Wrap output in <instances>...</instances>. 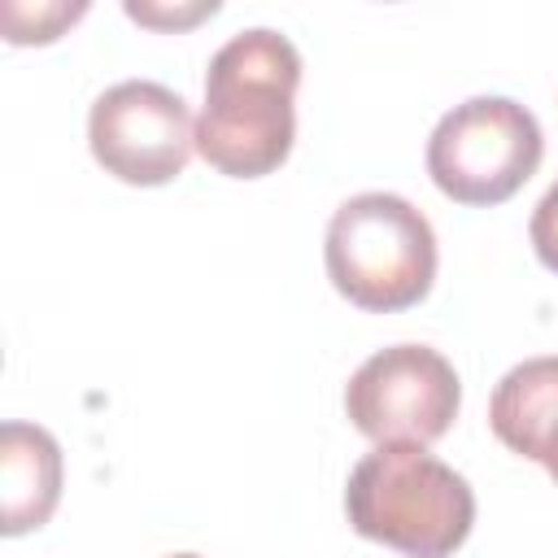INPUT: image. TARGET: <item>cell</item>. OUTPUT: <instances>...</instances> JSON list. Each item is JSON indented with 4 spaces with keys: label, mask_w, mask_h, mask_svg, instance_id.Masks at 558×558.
<instances>
[{
    "label": "cell",
    "mask_w": 558,
    "mask_h": 558,
    "mask_svg": "<svg viewBox=\"0 0 558 558\" xmlns=\"http://www.w3.org/2000/svg\"><path fill=\"white\" fill-rule=\"evenodd\" d=\"M170 558H201V554H170Z\"/></svg>",
    "instance_id": "cell-12"
},
{
    "label": "cell",
    "mask_w": 558,
    "mask_h": 558,
    "mask_svg": "<svg viewBox=\"0 0 558 558\" xmlns=\"http://www.w3.org/2000/svg\"><path fill=\"white\" fill-rule=\"evenodd\" d=\"M458 405V371L427 344L379 349L344 384V414L375 445H432L449 432Z\"/></svg>",
    "instance_id": "cell-5"
},
{
    "label": "cell",
    "mask_w": 558,
    "mask_h": 558,
    "mask_svg": "<svg viewBox=\"0 0 558 558\" xmlns=\"http://www.w3.org/2000/svg\"><path fill=\"white\" fill-rule=\"evenodd\" d=\"M0 488H4V536L44 527L61 501V445L35 423L9 418L0 427Z\"/></svg>",
    "instance_id": "cell-7"
},
{
    "label": "cell",
    "mask_w": 558,
    "mask_h": 558,
    "mask_svg": "<svg viewBox=\"0 0 558 558\" xmlns=\"http://www.w3.org/2000/svg\"><path fill=\"white\" fill-rule=\"evenodd\" d=\"M344 514L357 536L405 558H449L471 536L475 493L427 445H375L349 471Z\"/></svg>",
    "instance_id": "cell-2"
},
{
    "label": "cell",
    "mask_w": 558,
    "mask_h": 558,
    "mask_svg": "<svg viewBox=\"0 0 558 558\" xmlns=\"http://www.w3.org/2000/svg\"><path fill=\"white\" fill-rule=\"evenodd\" d=\"M87 144L113 179L157 187L183 174L196 148V122L174 87L153 78H122L92 100Z\"/></svg>",
    "instance_id": "cell-6"
},
{
    "label": "cell",
    "mask_w": 558,
    "mask_h": 558,
    "mask_svg": "<svg viewBox=\"0 0 558 558\" xmlns=\"http://www.w3.org/2000/svg\"><path fill=\"white\" fill-rule=\"evenodd\" d=\"M527 235H532L536 257L558 275V179H554V183L545 187V196L536 201L532 222H527Z\"/></svg>",
    "instance_id": "cell-9"
},
{
    "label": "cell",
    "mask_w": 558,
    "mask_h": 558,
    "mask_svg": "<svg viewBox=\"0 0 558 558\" xmlns=\"http://www.w3.org/2000/svg\"><path fill=\"white\" fill-rule=\"evenodd\" d=\"M296 83L301 52L288 35L270 26L231 35L205 70L196 153L231 179L279 170L296 140Z\"/></svg>",
    "instance_id": "cell-1"
},
{
    "label": "cell",
    "mask_w": 558,
    "mask_h": 558,
    "mask_svg": "<svg viewBox=\"0 0 558 558\" xmlns=\"http://www.w3.org/2000/svg\"><path fill=\"white\" fill-rule=\"evenodd\" d=\"M488 423L506 449L536 462L545 436L558 423V357H527L510 366L493 388Z\"/></svg>",
    "instance_id": "cell-8"
},
{
    "label": "cell",
    "mask_w": 558,
    "mask_h": 558,
    "mask_svg": "<svg viewBox=\"0 0 558 558\" xmlns=\"http://www.w3.org/2000/svg\"><path fill=\"white\" fill-rule=\"evenodd\" d=\"M545 471H549V480L558 484V423H554V432L545 436V445H541V458H536Z\"/></svg>",
    "instance_id": "cell-11"
},
{
    "label": "cell",
    "mask_w": 558,
    "mask_h": 558,
    "mask_svg": "<svg viewBox=\"0 0 558 558\" xmlns=\"http://www.w3.org/2000/svg\"><path fill=\"white\" fill-rule=\"evenodd\" d=\"M205 13H218V4L209 0V4H192V9H157V4H135V0H126V17L148 22V26H187V22L205 17Z\"/></svg>",
    "instance_id": "cell-10"
},
{
    "label": "cell",
    "mask_w": 558,
    "mask_h": 558,
    "mask_svg": "<svg viewBox=\"0 0 558 558\" xmlns=\"http://www.w3.org/2000/svg\"><path fill=\"white\" fill-rule=\"evenodd\" d=\"M323 262L336 292L357 310H410L436 279V231L405 196L357 192L331 214Z\"/></svg>",
    "instance_id": "cell-3"
},
{
    "label": "cell",
    "mask_w": 558,
    "mask_h": 558,
    "mask_svg": "<svg viewBox=\"0 0 558 558\" xmlns=\"http://www.w3.org/2000/svg\"><path fill=\"white\" fill-rule=\"evenodd\" d=\"M545 135L532 109L510 96L453 105L427 140V174L458 205H501L541 166Z\"/></svg>",
    "instance_id": "cell-4"
}]
</instances>
